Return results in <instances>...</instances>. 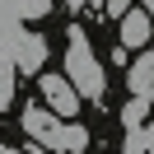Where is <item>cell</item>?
Returning <instances> with one entry per match:
<instances>
[{"label":"cell","mask_w":154,"mask_h":154,"mask_svg":"<svg viewBox=\"0 0 154 154\" xmlns=\"http://www.w3.org/2000/svg\"><path fill=\"white\" fill-rule=\"evenodd\" d=\"M23 131H28V140L33 145H42V149H66V154H84L89 149V131L84 126H75V122H61L56 112H47L42 103H28L23 107Z\"/></svg>","instance_id":"1"},{"label":"cell","mask_w":154,"mask_h":154,"mask_svg":"<svg viewBox=\"0 0 154 154\" xmlns=\"http://www.w3.org/2000/svg\"><path fill=\"white\" fill-rule=\"evenodd\" d=\"M66 79L75 84V94H79V98L103 103L107 79H103V66L94 61V47H89L84 28H70V33H66Z\"/></svg>","instance_id":"2"},{"label":"cell","mask_w":154,"mask_h":154,"mask_svg":"<svg viewBox=\"0 0 154 154\" xmlns=\"http://www.w3.org/2000/svg\"><path fill=\"white\" fill-rule=\"evenodd\" d=\"M42 98H47V112H56L61 122H70V117L79 112V94H75V84H70L66 75H42Z\"/></svg>","instance_id":"3"},{"label":"cell","mask_w":154,"mask_h":154,"mask_svg":"<svg viewBox=\"0 0 154 154\" xmlns=\"http://www.w3.org/2000/svg\"><path fill=\"white\" fill-rule=\"evenodd\" d=\"M42 61H47V38L42 33H23L19 47H14V70L19 75H38Z\"/></svg>","instance_id":"4"},{"label":"cell","mask_w":154,"mask_h":154,"mask_svg":"<svg viewBox=\"0 0 154 154\" xmlns=\"http://www.w3.org/2000/svg\"><path fill=\"white\" fill-rule=\"evenodd\" d=\"M149 38H154V19H149L145 10L122 14V47H126V51H140V47H149Z\"/></svg>","instance_id":"5"},{"label":"cell","mask_w":154,"mask_h":154,"mask_svg":"<svg viewBox=\"0 0 154 154\" xmlns=\"http://www.w3.org/2000/svg\"><path fill=\"white\" fill-rule=\"evenodd\" d=\"M145 117H149V98H131V103H126V112H122V122L131 126V135H135Z\"/></svg>","instance_id":"6"},{"label":"cell","mask_w":154,"mask_h":154,"mask_svg":"<svg viewBox=\"0 0 154 154\" xmlns=\"http://www.w3.org/2000/svg\"><path fill=\"white\" fill-rule=\"evenodd\" d=\"M10 98H14V70H0V112L10 107Z\"/></svg>","instance_id":"7"},{"label":"cell","mask_w":154,"mask_h":154,"mask_svg":"<svg viewBox=\"0 0 154 154\" xmlns=\"http://www.w3.org/2000/svg\"><path fill=\"white\" fill-rule=\"evenodd\" d=\"M23 10H28V19H42V14L51 10V0H28V5H23Z\"/></svg>","instance_id":"8"},{"label":"cell","mask_w":154,"mask_h":154,"mask_svg":"<svg viewBox=\"0 0 154 154\" xmlns=\"http://www.w3.org/2000/svg\"><path fill=\"white\" fill-rule=\"evenodd\" d=\"M107 14H112V19H122V14H131V0H107Z\"/></svg>","instance_id":"9"},{"label":"cell","mask_w":154,"mask_h":154,"mask_svg":"<svg viewBox=\"0 0 154 154\" xmlns=\"http://www.w3.org/2000/svg\"><path fill=\"white\" fill-rule=\"evenodd\" d=\"M122 154H149V149H145V145H140V135H131V140H126V149Z\"/></svg>","instance_id":"10"},{"label":"cell","mask_w":154,"mask_h":154,"mask_svg":"<svg viewBox=\"0 0 154 154\" xmlns=\"http://www.w3.org/2000/svg\"><path fill=\"white\" fill-rule=\"evenodd\" d=\"M145 14H149V19H154V0H145Z\"/></svg>","instance_id":"11"},{"label":"cell","mask_w":154,"mask_h":154,"mask_svg":"<svg viewBox=\"0 0 154 154\" xmlns=\"http://www.w3.org/2000/svg\"><path fill=\"white\" fill-rule=\"evenodd\" d=\"M66 5H70V10H79V5H84V0H66Z\"/></svg>","instance_id":"12"},{"label":"cell","mask_w":154,"mask_h":154,"mask_svg":"<svg viewBox=\"0 0 154 154\" xmlns=\"http://www.w3.org/2000/svg\"><path fill=\"white\" fill-rule=\"evenodd\" d=\"M0 154H19V149H10V145H0Z\"/></svg>","instance_id":"13"}]
</instances>
